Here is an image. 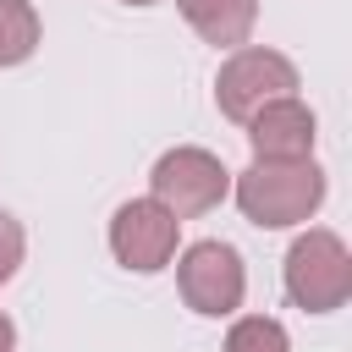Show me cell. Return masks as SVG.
<instances>
[{
  "label": "cell",
  "mask_w": 352,
  "mask_h": 352,
  "mask_svg": "<svg viewBox=\"0 0 352 352\" xmlns=\"http://www.w3.org/2000/svg\"><path fill=\"white\" fill-rule=\"evenodd\" d=\"M176 286L192 314H231V308H242L248 275H242V258L231 242H192L176 264Z\"/></svg>",
  "instance_id": "5b68a950"
},
{
  "label": "cell",
  "mask_w": 352,
  "mask_h": 352,
  "mask_svg": "<svg viewBox=\"0 0 352 352\" xmlns=\"http://www.w3.org/2000/svg\"><path fill=\"white\" fill-rule=\"evenodd\" d=\"M11 346H16V324L0 314V352H11Z\"/></svg>",
  "instance_id": "7c38bea8"
},
{
  "label": "cell",
  "mask_w": 352,
  "mask_h": 352,
  "mask_svg": "<svg viewBox=\"0 0 352 352\" xmlns=\"http://www.w3.org/2000/svg\"><path fill=\"white\" fill-rule=\"evenodd\" d=\"M226 352H292V341H286V330H280L275 319L253 314V319H236V324H231Z\"/></svg>",
  "instance_id": "30bf717a"
},
{
  "label": "cell",
  "mask_w": 352,
  "mask_h": 352,
  "mask_svg": "<svg viewBox=\"0 0 352 352\" xmlns=\"http://www.w3.org/2000/svg\"><path fill=\"white\" fill-rule=\"evenodd\" d=\"M292 88H297V66L280 50H236L214 77V104H220V116L248 126L264 104L292 99Z\"/></svg>",
  "instance_id": "3957f363"
},
{
  "label": "cell",
  "mask_w": 352,
  "mask_h": 352,
  "mask_svg": "<svg viewBox=\"0 0 352 352\" xmlns=\"http://www.w3.org/2000/svg\"><path fill=\"white\" fill-rule=\"evenodd\" d=\"M148 182H154V204L170 209L176 220L209 214L231 192V170L209 148H170V154H160V165H154Z\"/></svg>",
  "instance_id": "277c9868"
},
{
  "label": "cell",
  "mask_w": 352,
  "mask_h": 352,
  "mask_svg": "<svg viewBox=\"0 0 352 352\" xmlns=\"http://www.w3.org/2000/svg\"><path fill=\"white\" fill-rule=\"evenodd\" d=\"M286 292L308 314H330L352 297V258L336 231H308L286 253Z\"/></svg>",
  "instance_id": "7a4b0ae2"
},
{
  "label": "cell",
  "mask_w": 352,
  "mask_h": 352,
  "mask_svg": "<svg viewBox=\"0 0 352 352\" xmlns=\"http://www.w3.org/2000/svg\"><path fill=\"white\" fill-rule=\"evenodd\" d=\"M236 204L264 231L297 226L324 204V170L314 160H253L236 176Z\"/></svg>",
  "instance_id": "6da1fadb"
},
{
  "label": "cell",
  "mask_w": 352,
  "mask_h": 352,
  "mask_svg": "<svg viewBox=\"0 0 352 352\" xmlns=\"http://www.w3.org/2000/svg\"><path fill=\"white\" fill-rule=\"evenodd\" d=\"M176 6L209 44H248L258 22V0H176Z\"/></svg>",
  "instance_id": "ba28073f"
},
{
  "label": "cell",
  "mask_w": 352,
  "mask_h": 352,
  "mask_svg": "<svg viewBox=\"0 0 352 352\" xmlns=\"http://www.w3.org/2000/svg\"><path fill=\"white\" fill-rule=\"evenodd\" d=\"M176 226H182V220H176L170 209H160L154 198H132V204H121L116 220H110V253H116L126 270L154 275V270H165L170 253H176Z\"/></svg>",
  "instance_id": "8992f818"
},
{
  "label": "cell",
  "mask_w": 352,
  "mask_h": 352,
  "mask_svg": "<svg viewBox=\"0 0 352 352\" xmlns=\"http://www.w3.org/2000/svg\"><path fill=\"white\" fill-rule=\"evenodd\" d=\"M253 160H308L314 154V110L297 99H275L248 121Z\"/></svg>",
  "instance_id": "52a82bcc"
},
{
  "label": "cell",
  "mask_w": 352,
  "mask_h": 352,
  "mask_svg": "<svg viewBox=\"0 0 352 352\" xmlns=\"http://www.w3.org/2000/svg\"><path fill=\"white\" fill-rule=\"evenodd\" d=\"M16 264H22V226L0 209V280H11Z\"/></svg>",
  "instance_id": "8fae6325"
},
{
  "label": "cell",
  "mask_w": 352,
  "mask_h": 352,
  "mask_svg": "<svg viewBox=\"0 0 352 352\" xmlns=\"http://www.w3.org/2000/svg\"><path fill=\"white\" fill-rule=\"evenodd\" d=\"M126 6H154V0H126Z\"/></svg>",
  "instance_id": "4fadbf2b"
},
{
  "label": "cell",
  "mask_w": 352,
  "mask_h": 352,
  "mask_svg": "<svg viewBox=\"0 0 352 352\" xmlns=\"http://www.w3.org/2000/svg\"><path fill=\"white\" fill-rule=\"evenodd\" d=\"M38 50V16L28 0H0V66H22Z\"/></svg>",
  "instance_id": "9c48e42d"
}]
</instances>
